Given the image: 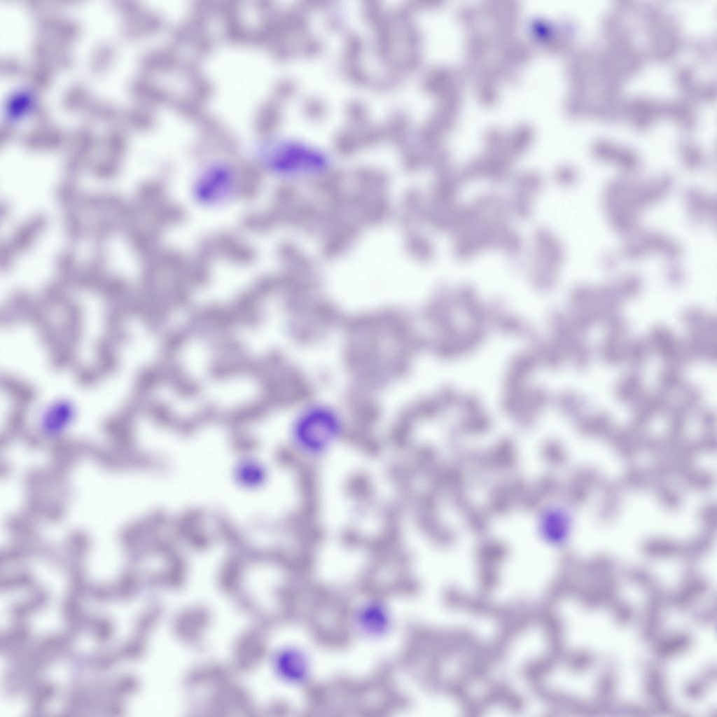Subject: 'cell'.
I'll return each instance as SVG.
<instances>
[{
  "mask_svg": "<svg viewBox=\"0 0 717 717\" xmlns=\"http://www.w3.org/2000/svg\"><path fill=\"white\" fill-rule=\"evenodd\" d=\"M256 154L267 170L284 178L312 177L328 167L324 155L290 140L267 139L258 144Z\"/></svg>",
  "mask_w": 717,
  "mask_h": 717,
  "instance_id": "6da1fadb",
  "label": "cell"
},
{
  "mask_svg": "<svg viewBox=\"0 0 717 717\" xmlns=\"http://www.w3.org/2000/svg\"><path fill=\"white\" fill-rule=\"evenodd\" d=\"M343 431L340 417L325 407H312L293 424L291 441L293 449L307 457H319L329 452Z\"/></svg>",
  "mask_w": 717,
  "mask_h": 717,
  "instance_id": "7a4b0ae2",
  "label": "cell"
},
{
  "mask_svg": "<svg viewBox=\"0 0 717 717\" xmlns=\"http://www.w3.org/2000/svg\"><path fill=\"white\" fill-rule=\"evenodd\" d=\"M237 173L228 163L215 161L204 166L193 186L195 199L200 204L215 207L224 204L235 194Z\"/></svg>",
  "mask_w": 717,
  "mask_h": 717,
  "instance_id": "3957f363",
  "label": "cell"
},
{
  "mask_svg": "<svg viewBox=\"0 0 717 717\" xmlns=\"http://www.w3.org/2000/svg\"><path fill=\"white\" fill-rule=\"evenodd\" d=\"M264 464L258 459L246 457L239 460L233 470L237 484L246 489H256L262 486L267 478Z\"/></svg>",
  "mask_w": 717,
  "mask_h": 717,
  "instance_id": "277c9868",
  "label": "cell"
},
{
  "mask_svg": "<svg viewBox=\"0 0 717 717\" xmlns=\"http://www.w3.org/2000/svg\"><path fill=\"white\" fill-rule=\"evenodd\" d=\"M615 391L622 402L635 403L643 395L640 377L633 373L625 375L618 382Z\"/></svg>",
  "mask_w": 717,
  "mask_h": 717,
  "instance_id": "5b68a950",
  "label": "cell"
},
{
  "mask_svg": "<svg viewBox=\"0 0 717 717\" xmlns=\"http://www.w3.org/2000/svg\"><path fill=\"white\" fill-rule=\"evenodd\" d=\"M623 337L608 333L599 349L601 357L605 363L613 365L625 360L627 344L624 343Z\"/></svg>",
  "mask_w": 717,
  "mask_h": 717,
  "instance_id": "8992f818",
  "label": "cell"
},
{
  "mask_svg": "<svg viewBox=\"0 0 717 717\" xmlns=\"http://www.w3.org/2000/svg\"><path fill=\"white\" fill-rule=\"evenodd\" d=\"M650 351L647 340L633 341L626 345L625 360L634 367H639L643 365Z\"/></svg>",
  "mask_w": 717,
  "mask_h": 717,
  "instance_id": "52a82bcc",
  "label": "cell"
},
{
  "mask_svg": "<svg viewBox=\"0 0 717 717\" xmlns=\"http://www.w3.org/2000/svg\"><path fill=\"white\" fill-rule=\"evenodd\" d=\"M659 382L662 391L667 394L683 388V383L681 370L667 366L660 376Z\"/></svg>",
  "mask_w": 717,
  "mask_h": 717,
  "instance_id": "ba28073f",
  "label": "cell"
},
{
  "mask_svg": "<svg viewBox=\"0 0 717 717\" xmlns=\"http://www.w3.org/2000/svg\"><path fill=\"white\" fill-rule=\"evenodd\" d=\"M542 180L538 174L527 172L517 176L515 181L517 193L529 195L539 190Z\"/></svg>",
  "mask_w": 717,
  "mask_h": 717,
  "instance_id": "9c48e42d",
  "label": "cell"
}]
</instances>
